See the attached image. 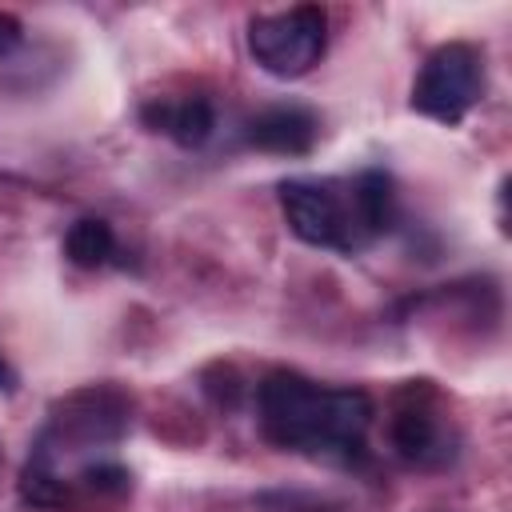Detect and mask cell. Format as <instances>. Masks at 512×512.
Listing matches in <instances>:
<instances>
[{
    "instance_id": "1",
    "label": "cell",
    "mask_w": 512,
    "mask_h": 512,
    "mask_svg": "<svg viewBox=\"0 0 512 512\" xmlns=\"http://www.w3.org/2000/svg\"><path fill=\"white\" fill-rule=\"evenodd\" d=\"M260 432L288 452L324 456L336 464L368 460L372 400L360 388H324L300 372H268L256 384Z\"/></svg>"
},
{
    "instance_id": "2",
    "label": "cell",
    "mask_w": 512,
    "mask_h": 512,
    "mask_svg": "<svg viewBox=\"0 0 512 512\" xmlns=\"http://www.w3.org/2000/svg\"><path fill=\"white\" fill-rule=\"evenodd\" d=\"M280 208L296 240L332 252H360L392 228V180L380 168L352 180L292 176L280 184Z\"/></svg>"
},
{
    "instance_id": "3",
    "label": "cell",
    "mask_w": 512,
    "mask_h": 512,
    "mask_svg": "<svg viewBox=\"0 0 512 512\" xmlns=\"http://www.w3.org/2000/svg\"><path fill=\"white\" fill-rule=\"evenodd\" d=\"M328 44V16L316 4H296L288 12H268L248 20V52L252 60L280 80H296L312 72Z\"/></svg>"
},
{
    "instance_id": "4",
    "label": "cell",
    "mask_w": 512,
    "mask_h": 512,
    "mask_svg": "<svg viewBox=\"0 0 512 512\" xmlns=\"http://www.w3.org/2000/svg\"><path fill=\"white\" fill-rule=\"evenodd\" d=\"M480 96H484V56L464 40L440 44L424 60L412 84V108L440 124H460Z\"/></svg>"
},
{
    "instance_id": "5",
    "label": "cell",
    "mask_w": 512,
    "mask_h": 512,
    "mask_svg": "<svg viewBox=\"0 0 512 512\" xmlns=\"http://www.w3.org/2000/svg\"><path fill=\"white\" fill-rule=\"evenodd\" d=\"M128 428V400L116 388H84L60 404V416L48 420L40 444H80L96 448L108 440H120Z\"/></svg>"
},
{
    "instance_id": "6",
    "label": "cell",
    "mask_w": 512,
    "mask_h": 512,
    "mask_svg": "<svg viewBox=\"0 0 512 512\" xmlns=\"http://www.w3.org/2000/svg\"><path fill=\"white\" fill-rule=\"evenodd\" d=\"M316 136H320V120H316L312 108H300V104L264 108L244 128V140L252 148L276 152V156H304V152H312Z\"/></svg>"
},
{
    "instance_id": "7",
    "label": "cell",
    "mask_w": 512,
    "mask_h": 512,
    "mask_svg": "<svg viewBox=\"0 0 512 512\" xmlns=\"http://www.w3.org/2000/svg\"><path fill=\"white\" fill-rule=\"evenodd\" d=\"M140 116H144V124L152 132L172 136L180 148H200L212 136V128H216V112L200 96H188V100H152V104H144Z\"/></svg>"
},
{
    "instance_id": "8",
    "label": "cell",
    "mask_w": 512,
    "mask_h": 512,
    "mask_svg": "<svg viewBox=\"0 0 512 512\" xmlns=\"http://www.w3.org/2000/svg\"><path fill=\"white\" fill-rule=\"evenodd\" d=\"M388 440L392 448L412 460V464H440L448 452L440 448L444 444V432H440V420L424 408V404H404L396 408L392 424H388Z\"/></svg>"
},
{
    "instance_id": "9",
    "label": "cell",
    "mask_w": 512,
    "mask_h": 512,
    "mask_svg": "<svg viewBox=\"0 0 512 512\" xmlns=\"http://www.w3.org/2000/svg\"><path fill=\"white\" fill-rule=\"evenodd\" d=\"M112 252H116V236H112V224L100 216L76 220L64 236V256L76 268H100V264H108Z\"/></svg>"
},
{
    "instance_id": "10",
    "label": "cell",
    "mask_w": 512,
    "mask_h": 512,
    "mask_svg": "<svg viewBox=\"0 0 512 512\" xmlns=\"http://www.w3.org/2000/svg\"><path fill=\"white\" fill-rule=\"evenodd\" d=\"M80 480H84L92 492H104V496H120V492H128V484H132L128 468L116 464V460H96V464H88V468L80 472Z\"/></svg>"
},
{
    "instance_id": "11",
    "label": "cell",
    "mask_w": 512,
    "mask_h": 512,
    "mask_svg": "<svg viewBox=\"0 0 512 512\" xmlns=\"http://www.w3.org/2000/svg\"><path fill=\"white\" fill-rule=\"evenodd\" d=\"M24 40V24L12 12H0V60H8Z\"/></svg>"
},
{
    "instance_id": "12",
    "label": "cell",
    "mask_w": 512,
    "mask_h": 512,
    "mask_svg": "<svg viewBox=\"0 0 512 512\" xmlns=\"http://www.w3.org/2000/svg\"><path fill=\"white\" fill-rule=\"evenodd\" d=\"M16 388V372L8 368V360L0 356V392H12Z\"/></svg>"
}]
</instances>
